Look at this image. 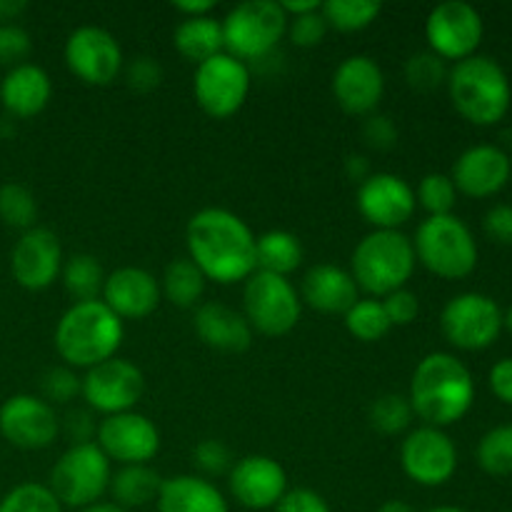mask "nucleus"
Returning <instances> with one entry per match:
<instances>
[{"mask_svg":"<svg viewBox=\"0 0 512 512\" xmlns=\"http://www.w3.org/2000/svg\"><path fill=\"white\" fill-rule=\"evenodd\" d=\"M255 233L228 208H203L188 220V258L208 280L220 285L248 280L258 270Z\"/></svg>","mask_w":512,"mask_h":512,"instance_id":"obj_1","label":"nucleus"},{"mask_svg":"<svg viewBox=\"0 0 512 512\" xmlns=\"http://www.w3.org/2000/svg\"><path fill=\"white\" fill-rule=\"evenodd\" d=\"M410 408L430 428L453 425L475 400V380L468 365L450 353H430L415 365L410 380Z\"/></svg>","mask_w":512,"mask_h":512,"instance_id":"obj_2","label":"nucleus"},{"mask_svg":"<svg viewBox=\"0 0 512 512\" xmlns=\"http://www.w3.org/2000/svg\"><path fill=\"white\" fill-rule=\"evenodd\" d=\"M125 325L103 300L73 303L55 325L53 343L68 368H95L115 358L123 345Z\"/></svg>","mask_w":512,"mask_h":512,"instance_id":"obj_3","label":"nucleus"},{"mask_svg":"<svg viewBox=\"0 0 512 512\" xmlns=\"http://www.w3.org/2000/svg\"><path fill=\"white\" fill-rule=\"evenodd\" d=\"M448 93L455 110L475 125L503 120L512 98L508 73L490 55L458 60L448 73Z\"/></svg>","mask_w":512,"mask_h":512,"instance_id":"obj_4","label":"nucleus"},{"mask_svg":"<svg viewBox=\"0 0 512 512\" xmlns=\"http://www.w3.org/2000/svg\"><path fill=\"white\" fill-rule=\"evenodd\" d=\"M415 263L413 240L403 230H373L355 245L350 275L370 298H385L408 285Z\"/></svg>","mask_w":512,"mask_h":512,"instance_id":"obj_5","label":"nucleus"},{"mask_svg":"<svg viewBox=\"0 0 512 512\" xmlns=\"http://www.w3.org/2000/svg\"><path fill=\"white\" fill-rule=\"evenodd\" d=\"M415 258L445 280L465 278L478 265V243L458 215H428L413 240Z\"/></svg>","mask_w":512,"mask_h":512,"instance_id":"obj_6","label":"nucleus"},{"mask_svg":"<svg viewBox=\"0 0 512 512\" xmlns=\"http://www.w3.org/2000/svg\"><path fill=\"white\" fill-rule=\"evenodd\" d=\"M288 15L275 0H245L228 10L223 23L225 53L243 63L263 60L288 33Z\"/></svg>","mask_w":512,"mask_h":512,"instance_id":"obj_7","label":"nucleus"},{"mask_svg":"<svg viewBox=\"0 0 512 512\" xmlns=\"http://www.w3.org/2000/svg\"><path fill=\"white\" fill-rule=\"evenodd\" d=\"M113 463L95 443L70 445L50 470V485L63 508H88L100 503L110 488Z\"/></svg>","mask_w":512,"mask_h":512,"instance_id":"obj_8","label":"nucleus"},{"mask_svg":"<svg viewBox=\"0 0 512 512\" xmlns=\"http://www.w3.org/2000/svg\"><path fill=\"white\" fill-rule=\"evenodd\" d=\"M303 300L283 275L255 270L243 288V315L253 330L268 338L288 335L300 323Z\"/></svg>","mask_w":512,"mask_h":512,"instance_id":"obj_9","label":"nucleus"},{"mask_svg":"<svg viewBox=\"0 0 512 512\" xmlns=\"http://www.w3.org/2000/svg\"><path fill=\"white\" fill-rule=\"evenodd\" d=\"M253 85L248 63L230 53H218L195 65L193 95L195 103L210 118H230L245 105Z\"/></svg>","mask_w":512,"mask_h":512,"instance_id":"obj_10","label":"nucleus"},{"mask_svg":"<svg viewBox=\"0 0 512 512\" xmlns=\"http://www.w3.org/2000/svg\"><path fill=\"white\" fill-rule=\"evenodd\" d=\"M440 328L450 345L460 350H483L503 330V310L485 293H460L445 303Z\"/></svg>","mask_w":512,"mask_h":512,"instance_id":"obj_11","label":"nucleus"},{"mask_svg":"<svg viewBox=\"0 0 512 512\" xmlns=\"http://www.w3.org/2000/svg\"><path fill=\"white\" fill-rule=\"evenodd\" d=\"M80 380V395L88 408L103 415L128 413L145 393L143 370L118 355L90 368Z\"/></svg>","mask_w":512,"mask_h":512,"instance_id":"obj_12","label":"nucleus"},{"mask_svg":"<svg viewBox=\"0 0 512 512\" xmlns=\"http://www.w3.org/2000/svg\"><path fill=\"white\" fill-rule=\"evenodd\" d=\"M65 65L88 85H110L123 73V48L110 30L100 25H80L65 40Z\"/></svg>","mask_w":512,"mask_h":512,"instance_id":"obj_13","label":"nucleus"},{"mask_svg":"<svg viewBox=\"0 0 512 512\" xmlns=\"http://www.w3.org/2000/svg\"><path fill=\"white\" fill-rule=\"evenodd\" d=\"M483 15L465 0H443L425 20L430 50L443 60H463L475 55L483 40Z\"/></svg>","mask_w":512,"mask_h":512,"instance_id":"obj_14","label":"nucleus"},{"mask_svg":"<svg viewBox=\"0 0 512 512\" xmlns=\"http://www.w3.org/2000/svg\"><path fill=\"white\" fill-rule=\"evenodd\" d=\"M400 465L413 483L438 488L458 470V448L445 430L423 425L405 435L400 445Z\"/></svg>","mask_w":512,"mask_h":512,"instance_id":"obj_15","label":"nucleus"},{"mask_svg":"<svg viewBox=\"0 0 512 512\" xmlns=\"http://www.w3.org/2000/svg\"><path fill=\"white\" fill-rule=\"evenodd\" d=\"M95 445L110 463L148 465L160 450V430L148 415L135 410L105 415L98 423Z\"/></svg>","mask_w":512,"mask_h":512,"instance_id":"obj_16","label":"nucleus"},{"mask_svg":"<svg viewBox=\"0 0 512 512\" xmlns=\"http://www.w3.org/2000/svg\"><path fill=\"white\" fill-rule=\"evenodd\" d=\"M60 418L38 395L18 393L0 405V435L20 450H43L55 443Z\"/></svg>","mask_w":512,"mask_h":512,"instance_id":"obj_17","label":"nucleus"},{"mask_svg":"<svg viewBox=\"0 0 512 512\" xmlns=\"http://www.w3.org/2000/svg\"><path fill=\"white\" fill-rule=\"evenodd\" d=\"M63 245L50 228L35 225L15 240L10 250V273L25 290H45L63 270Z\"/></svg>","mask_w":512,"mask_h":512,"instance_id":"obj_18","label":"nucleus"},{"mask_svg":"<svg viewBox=\"0 0 512 512\" xmlns=\"http://www.w3.org/2000/svg\"><path fill=\"white\" fill-rule=\"evenodd\" d=\"M358 210L375 230H400L415 213V190L395 173H370L358 185Z\"/></svg>","mask_w":512,"mask_h":512,"instance_id":"obj_19","label":"nucleus"},{"mask_svg":"<svg viewBox=\"0 0 512 512\" xmlns=\"http://www.w3.org/2000/svg\"><path fill=\"white\" fill-rule=\"evenodd\" d=\"M228 485L243 508L270 510L288 493V473L268 455H245L230 468Z\"/></svg>","mask_w":512,"mask_h":512,"instance_id":"obj_20","label":"nucleus"},{"mask_svg":"<svg viewBox=\"0 0 512 512\" xmlns=\"http://www.w3.org/2000/svg\"><path fill=\"white\" fill-rule=\"evenodd\" d=\"M335 100L350 115H373L385 95V73L370 55H348L333 73Z\"/></svg>","mask_w":512,"mask_h":512,"instance_id":"obj_21","label":"nucleus"},{"mask_svg":"<svg viewBox=\"0 0 512 512\" xmlns=\"http://www.w3.org/2000/svg\"><path fill=\"white\" fill-rule=\"evenodd\" d=\"M100 300L120 320H143L158 310L163 293H160V280L150 270L138 268V265H123L105 275Z\"/></svg>","mask_w":512,"mask_h":512,"instance_id":"obj_22","label":"nucleus"},{"mask_svg":"<svg viewBox=\"0 0 512 512\" xmlns=\"http://www.w3.org/2000/svg\"><path fill=\"white\" fill-rule=\"evenodd\" d=\"M510 173V155L498 145L480 143L458 155L450 178L460 193L470 198H488L505 188Z\"/></svg>","mask_w":512,"mask_h":512,"instance_id":"obj_23","label":"nucleus"},{"mask_svg":"<svg viewBox=\"0 0 512 512\" xmlns=\"http://www.w3.org/2000/svg\"><path fill=\"white\" fill-rule=\"evenodd\" d=\"M360 288L350 270L333 263H318L305 270L300 300L325 315H345L360 300Z\"/></svg>","mask_w":512,"mask_h":512,"instance_id":"obj_24","label":"nucleus"},{"mask_svg":"<svg viewBox=\"0 0 512 512\" xmlns=\"http://www.w3.org/2000/svg\"><path fill=\"white\" fill-rule=\"evenodd\" d=\"M53 95V83L45 68L35 63H20L0 80V103L10 118H33L43 113Z\"/></svg>","mask_w":512,"mask_h":512,"instance_id":"obj_25","label":"nucleus"},{"mask_svg":"<svg viewBox=\"0 0 512 512\" xmlns=\"http://www.w3.org/2000/svg\"><path fill=\"white\" fill-rule=\"evenodd\" d=\"M193 328L208 348L223 353H243L253 345V328L245 315L223 303H200L195 308Z\"/></svg>","mask_w":512,"mask_h":512,"instance_id":"obj_26","label":"nucleus"},{"mask_svg":"<svg viewBox=\"0 0 512 512\" xmlns=\"http://www.w3.org/2000/svg\"><path fill=\"white\" fill-rule=\"evenodd\" d=\"M158 512H230L225 495L200 475H173L160 485Z\"/></svg>","mask_w":512,"mask_h":512,"instance_id":"obj_27","label":"nucleus"},{"mask_svg":"<svg viewBox=\"0 0 512 512\" xmlns=\"http://www.w3.org/2000/svg\"><path fill=\"white\" fill-rule=\"evenodd\" d=\"M173 45L183 58L193 60L195 65L203 63L225 50L223 23L215 15L183 18L173 33Z\"/></svg>","mask_w":512,"mask_h":512,"instance_id":"obj_28","label":"nucleus"},{"mask_svg":"<svg viewBox=\"0 0 512 512\" xmlns=\"http://www.w3.org/2000/svg\"><path fill=\"white\" fill-rule=\"evenodd\" d=\"M160 485H163V478L150 465H120V470H115L113 478H110L108 490L115 505L130 510L155 503Z\"/></svg>","mask_w":512,"mask_h":512,"instance_id":"obj_29","label":"nucleus"},{"mask_svg":"<svg viewBox=\"0 0 512 512\" xmlns=\"http://www.w3.org/2000/svg\"><path fill=\"white\" fill-rule=\"evenodd\" d=\"M255 255H258V270L288 278L303 265L305 248L298 235L290 230H268V233L258 235Z\"/></svg>","mask_w":512,"mask_h":512,"instance_id":"obj_30","label":"nucleus"},{"mask_svg":"<svg viewBox=\"0 0 512 512\" xmlns=\"http://www.w3.org/2000/svg\"><path fill=\"white\" fill-rule=\"evenodd\" d=\"M205 278L198 265L190 258H175L165 265V273L160 278V293L178 308H195L205 293Z\"/></svg>","mask_w":512,"mask_h":512,"instance_id":"obj_31","label":"nucleus"},{"mask_svg":"<svg viewBox=\"0 0 512 512\" xmlns=\"http://www.w3.org/2000/svg\"><path fill=\"white\" fill-rule=\"evenodd\" d=\"M65 290L75 303H85V300H100L105 285V270L98 263V258L90 253H75L70 255L60 270Z\"/></svg>","mask_w":512,"mask_h":512,"instance_id":"obj_32","label":"nucleus"},{"mask_svg":"<svg viewBox=\"0 0 512 512\" xmlns=\"http://www.w3.org/2000/svg\"><path fill=\"white\" fill-rule=\"evenodd\" d=\"M343 318L348 333L353 335L355 340H363V343H378V340L385 338V335L390 333V328H393L388 315H385L383 300L378 298H360Z\"/></svg>","mask_w":512,"mask_h":512,"instance_id":"obj_33","label":"nucleus"},{"mask_svg":"<svg viewBox=\"0 0 512 512\" xmlns=\"http://www.w3.org/2000/svg\"><path fill=\"white\" fill-rule=\"evenodd\" d=\"M380 10H383V5L375 3V0H325L320 5V13H323L328 28H338L343 33L368 28L370 23H375Z\"/></svg>","mask_w":512,"mask_h":512,"instance_id":"obj_34","label":"nucleus"},{"mask_svg":"<svg viewBox=\"0 0 512 512\" xmlns=\"http://www.w3.org/2000/svg\"><path fill=\"white\" fill-rule=\"evenodd\" d=\"M35 218H38V200H35L33 190L25 188L18 180H8L0 185V220L10 228L30 230L35 228Z\"/></svg>","mask_w":512,"mask_h":512,"instance_id":"obj_35","label":"nucleus"},{"mask_svg":"<svg viewBox=\"0 0 512 512\" xmlns=\"http://www.w3.org/2000/svg\"><path fill=\"white\" fill-rule=\"evenodd\" d=\"M368 420L378 433L398 435L410 428L413 420V408H410L408 395L400 393H383L370 403Z\"/></svg>","mask_w":512,"mask_h":512,"instance_id":"obj_36","label":"nucleus"},{"mask_svg":"<svg viewBox=\"0 0 512 512\" xmlns=\"http://www.w3.org/2000/svg\"><path fill=\"white\" fill-rule=\"evenodd\" d=\"M478 465L498 478L512 473V425H498L480 438Z\"/></svg>","mask_w":512,"mask_h":512,"instance_id":"obj_37","label":"nucleus"},{"mask_svg":"<svg viewBox=\"0 0 512 512\" xmlns=\"http://www.w3.org/2000/svg\"><path fill=\"white\" fill-rule=\"evenodd\" d=\"M0 512H63L48 485L20 483L0 500Z\"/></svg>","mask_w":512,"mask_h":512,"instance_id":"obj_38","label":"nucleus"},{"mask_svg":"<svg viewBox=\"0 0 512 512\" xmlns=\"http://www.w3.org/2000/svg\"><path fill=\"white\" fill-rule=\"evenodd\" d=\"M415 200L428 210L430 215H450L455 203H458V190L450 175L445 173H428L420 178Z\"/></svg>","mask_w":512,"mask_h":512,"instance_id":"obj_39","label":"nucleus"},{"mask_svg":"<svg viewBox=\"0 0 512 512\" xmlns=\"http://www.w3.org/2000/svg\"><path fill=\"white\" fill-rule=\"evenodd\" d=\"M448 73L450 70L445 65V60L440 55H435L433 50L410 55L408 63H405V80L410 83V88L423 90V93H430V90L448 83Z\"/></svg>","mask_w":512,"mask_h":512,"instance_id":"obj_40","label":"nucleus"},{"mask_svg":"<svg viewBox=\"0 0 512 512\" xmlns=\"http://www.w3.org/2000/svg\"><path fill=\"white\" fill-rule=\"evenodd\" d=\"M80 383L83 380L75 375L73 368L68 365H53L40 375V393L43 400L50 405H65L80 393Z\"/></svg>","mask_w":512,"mask_h":512,"instance_id":"obj_41","label":"nucleus"},{"mask_svg":"<svg viewBox=\"0 0 512 512\" xmlns=\"http://www.w3.org/2000/svg\"><path fill=\"white\" fill-rule=\"evenodd\" d=\"M33 50V40L30 33L18 23H0V65H15L25 63V58Z\"/></svg>","mask_w":512,"mask_h":512,"instance_id":"obj_42","label":"nucleus"},{"mask_svg":"<svg viewBox=\"0 0 512 512\" xmlns=\"http://www.w3.org/2000/svg\"><path fill=\"white\" fill-rule=\"evenodd\" d=\"M288 35L298 48H315V45L323 43L325 35H328V23H325L320 10L295 15V18L288 20Z\"/></svg>","mask_w":512,"mask_h":512,"instance_id":"obj_43","label":"nucleus"},{"mask_svg":"<svg viewBox=\"0 0 512 512\" xmlns=\"http://www.w3.org/2000/svg\"><path fill=\"white\" fill-rule=\"evenodd\" d=\"M125 70V83L128 88L138 90V93H150V90L158 88L163 83V65L158 63L150 55H138V58L130 60L128 65H123Z\"/></svg>","mask_w":512,"mask_h":512,"instance_id":"obj_44","label":"nucleus"},{"mask_svg":"<svg viewBox=\"0 0 512 512\" xmlns=\"http://www.w3.org/2000/svg\"><path fill=\"white\" fill-rule=\"evenodd\" d=\"M193 463L205 475H223L233 463V455H230V448L223 440L205 438L193 448Z\"/></svg>","mask_w":512,"mask_h":512,"instance_id":"obj_45","label":"nucleus"},{"mask_svg":"<svg viewBox=\"0 0 512 512\" xmlns=\"http://www.w3.org/2000/svg\"><path fill=\"white\" fill-rule=\"evenodd\" d=\"M383 308L385 315H388L390 325H410L420 313V300L413 290L408 288H400L395 293L385 295L383 298Z\"/></svg>","mask_w":512,"mask_h":512,"instance_id":"obj_46","label":"nucleus"},{"mask_svg":"<svg viewBox=\"0 0 512 512\" xmlns=\"http://www.w3.org/2000/svg\"><path fill=\"white\" fill-rule=\"evenodd\" d=\"M363 140L375 150H390L398 143V128L388 115H368L363 123Z\"/></svg>","mask_w":512,"mask_h":512,"instance_id":"obj_47","label":"nucleus"},{"mask_svg":"<svg viewBox=\"0 0 512 512\" xmlns=\"http://www.w3.org/2000/svg\"><path fill=\"white\" fill-rule=\"evenodd\" d=\"M273 510L275 512H333L330 510L328 500L310 488L288 490V493L283 495V500H280Z\"/></svg>","mask_w":512,"mask_h":512,"instance_id":"obj_48","label":"nucleus"},{"mask_svg":"<svg viewBox=\"0 0 512 512\" xmlns=\"http://www.w3.org/2000/svg\"><path fill=\"white\" fill-rule=\"evenodd\" d=\"M65 438L70 440V445H85L95 443V433H98V425H95V418L90 410H68L63 420Z\"/></svg>","mask_w":512,"mask_h":512,"instance_id":"obj_49","label":"nucleus"},{"mask_svg":"<svg viewBox=\"0 0 512 512\" xmlns=\"http://www.w3.org/2000/svg\"><path fill=\"white\" fill-rule=\"evenodd\" d=\"M483 228L495 243L512 245V205L498 203L485 213Z\"/></svg>","mask_w":512,"mask_h":512,"instance_id":"obj_50","label":"nucleus"},{"mask_svg":"<svg viewBox=\"0 0 512 512\" xmlns=\"http://www.w3.org/2000/svg\"><path fill=\"white\" fill-rule=\"evenodd\" d=\"M490 390L495 398L512 405V358H503L490 368Z\"/></svg>","mask_w":512,"mask_h":512,"instance_id":"obj_51","label":"nucleus"},{"mask_svg":"<svg viewBox=\"0 0 512 512\" xmlns=\"http://www.w3.org/2000/svg\"><path fill=\"white\" fill-rule=\"evenodd\" d=\"M215 0H175L173 8L178 10L183 18H198V15H213Z\"/></svg>","mask_w":512,"mask_h":512,"instance_id":"obj_52","label":"nucleus"},{"mask_svg":"<svg viewBox=\"0 0 512 512\" xmlns=\"http://www.w3.org/2000/svg\"><path fill=\"white\" fill-rule=\"evenodd\" d=\"M345 173H348V178L353 180V183H363V180L370 178V163L365 155H350L348 160H345Z\"/></svg>","mask_w":512,"mask_h":512,"instance_id":"obj_53","label":"nucleus"},{"mask_svg":"<svg viewBox=\"0 0 512 512\" xmlns=\"http://www.w3.org/2000/svg\"><path fill=\"white\" fill-rule=\"evenodd\" d=\"M318 0H283L280 3V8L285 10V15L288 18H295V15H305V13H315V10H320Z\"/></svg>","mask_w":512,"mask_h":512,"instance_id":"obj_54","label":"nucleus"},{"mask_svg":"<svg viewBox=\"0 0 512 512\" xmlns=\"http://www.w3.org/2000/svg\"><path fill=\"white\" fill-rule=\"evenodd\" d=\"M25 8H28L25 0H0V23H15Z\"/></svg>","mask_w":512,"mask_h":512,"instance_id":"obj_55","label":"nucleus"},{"mask_svg":"<svg viewBox=\"0 0 512 512\" xmlns=\"http://www.w3.org/2000/svg\"><path fill=\"white\" fill-rule=\"evenodd\" d=\"M378 512H415V508L410 503H405V500H385Z\"/></svg>","mask_w":512,"mask_h":512,"instance_id":"obj_56","label":"nucleus"},{"mask_svg":"<svg viewBox=\"0 0 512 512\" xmlns=\"http://www.w3.org/2000/svg\"><path fill=\"white\" fill-rule=\"evenodd\" d=\"M80 512H128V510H123L120 505H115V503H93Z\"/></svg>","mask_w":512,"mask_h":512,"instance_id":"obj_57","label":"nucleus"},{"mask_svg":"<svg viewBox=\"0 0 512 512\" xmlns=\"http://www.w3.org/2000/svg\"><path fill=\"white\" fill-rule=\"evenodd\" d=\"M428 512H468V510L455 508V505H438V508H433V510H428Z\"/></svg>","mask_w":512,"mask_h":512,"instance_id":"obj_58","label":"nucleus"},{"mask_svg":"<svg viewBox=\"0 0 512 512\" xmlns=\"http://www.w3.org/2000/svg\"><path fill=\"white\" fill-rule=\"evenodd\" d=\"M503 325H508V330L512 333V305L508 308V313L503 315Z\"/></svg>","mask_w":512,"mask_h":512,"instance_id":"obj_59","label":"nucleus"},{"mask_svg":"<svg viewBox=\"0 0 512 512\" xmlns=\"http://www.w3.org/2000/svg\"><path fill=\"white\" fill-rule=\"evenodd\" d=\"M510 168H512V158H510Z\"/></svg>","mask_w":512,"mask_h":512,"instance_id":"obj_60","label":"nucleus"}]
</instances>
